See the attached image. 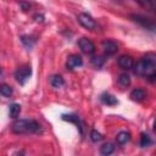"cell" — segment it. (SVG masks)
Masks as SVG:
<instances>
[{"instance_id":"obj_1","label":"cell","mask_w":156,"mask_h":156,"mask_svg":"<svg viewBox=\"0 0 156 156\" xmlns=\"http://www.w3.org/2000/svg\"><path fill=\"white\" fill-rule=\"evenodd\" d=\"M134 67V73L140 77H146L151 80H154L156 76V57L154 54H147L141 60H139Z\"/></svg>"},{"instance_id":"obj_2","label":"cell","mask_w":156,"mask_h":156,"mask_svg":"<svg viewBox=\"0 0 156 156\" xmlns=\"http://www.w3.org/2000/svg\"><path fill=\"white\" fill-rule=\"evenodd\" d=\"M11 129L16 134H37L41 132V126L34 119L23 118V119H16L12 123Z\"/></svg>"},{"instance_id":"obj_3","label":"cell","mask_w":156,"mask_h":156,"mask_svg":"<svg viewBox=\"0 0 156 156\" xmlns=\"http://www.w3.org/2000/svg\"><path fill=\"white\" fill-rule=\"evenodd\" d=\"M30 76H32V68H30V66H21L15 72V78H16V80L21 85L26 84V82L30 78Z\"/></svg>"},{"instance_id":"obj_4","label":"cell","mask_w":156,"mask_h":156,"mask_svg":"<svg viewBox=\"0 0 156 156\" xmlns=\"http://www.w3.org/2000/svg\"><path fill=\"white\" fill-rule=\"evenodd\" d=\"M78 22L87 29H95L96 28V22L94 21V18L88 15V13H79L78 15Z\"/></svg>"},{"instance_id":"obj_5","label":"cell","mask_w":156,"mask_h":156,"mask_svg":"<svg viewBox=\"0 0 156 156\" xmlns=\"http://www.w3.org/2000/svg\"><path fill=\"white\" fill-rule=\"evenodd\" d=\"M78 45H79L80 50H82L84 54H87V55H93V54L95 52V45H94V43H93L90 39H88V38H80L79 41H78Z\"/></svg>"},{"instance_id":"obj_6","label":"cell","mask_w":156,"mask_h":156,"mask_svg":"<svg viewBox=\"0 0 156 156\" xmlns=\"http://www.w3.org/2000/svg\"><path fill=\"white\" fill-rule=\"evenodd\" d=\"M130 18H132L134 22L141 24L143 27H145V28H147V29H150V30H154V29H155V23H154V21L150 20V18H146V17H144V16H141V15H132Z\"/></svg>"},{"instance_id":"obj_7","label":"cell","mask_w":156,"mask_h":156,"mask_svg":"<svg viewBox=\"0 0 156 156\" xmlns=\"http://www.w3.org/2000/svg\"><path fill=\"white\" fill-rule=\"evenodd\" d=\"M83 65V61H82V57L78 56V55H69L67 57V62H66V66L68 69H74L77 67H80Z\"/></svg>"},{"instance_id":"obj_8","label":"cell","mask_w":156,"mask_h":156,"mask_svg":"<svg viewBox=\"0 0 156 156\" xmlns=\"http://www.w3.org/2000/svg\"><path fill=\"white\" fill-rule=\"evenodd\" d=\"M133 65H134V61L130 56L128 55H123L118 58V66L122 68V69H132L133 68Z\"/></svg>"},{"instance_id":"obj_9","label":"cell","mask_w":156,"mask_h":156,"mask_svg":"<svg viewBox=\"0 0 156 156\" xmlns=\"http://www.w3.org/2000/svg\"><path fill=\"white\" fill-rule=\"evenodd\" d=\"M102 49H104L106 55H113V54L117 52L118 46L112 40H105V41H102Z\"/></svg>"},{"instance_id":"obj_10","label":"cell","mask_w":156,"mask_h":156,"mask_svg":"<svg viewBox=\"0 0 156 156\" xmlns=\"http://www.w3.org/2000/svg\"><path fill=\"white\" fill-rule=\"evenodd\" d=\"M146 98V93H145V90L144 89H134L132 93H130V99L133 100V101H136V102H140V101H143L144 99Z\"/></svg>"},{"instance_id":"obj_11","label":"cell","mask_w":156,"mask_h":156,"mask_svg":"<svg viewBox=\"0 0 156 156\" xmlns=\"http://www.w3.org/2000/svg\"><path fill=\"white\" fill-rule=\"evenodd\" d=\"M100 100L105 104V105H108V106H113V105H117V99L113 96V95H111V94H108V93H105V94H102L101 95V98H100Z\"/></svg>"},{"instance_id":"obj_12","label":"cell","mask_w":156,"mask_h":156,"mask_svg":"<svg viewBox=\"0 0 156 156\" xmlns=\"http://www.w3.org/2000/svg\"><path fill=\"white\" fill-rule=\"evenodd\" d=\"M116 140H117V143L119 145H124V144H127L130 140V133L129 132H126V130H122V132H119L117 134Z\"/></svg>"},{"instance_id":"obj_13","label":"cell","mask_w":156,"mask_h":156,"mask_svg":"<svg viewBox=\"0 0 156 156\" xmlns=\"http://www.w3.org/2000/svg\"><path fill=\"white\" fill-rule=\"evenodd\" d=\"M62 119L74 123V124L80 129V132H82V122H80V119H79L78 116H74V115H63V116H62Z\"/></svg>"},{"instance_id":"obj_14","label":"cell","mask_w":156,"mask_h":156,"mask_svg":"<svg viewBox=\"0 0 156 156\" xmlns=\"http://www.w3.org/2000/svg\"><path fill=\"white\" fill-rule=\"evenodd\" d=\"M50 84H51L54 88H61V87L65 84V80H63V78H62L60 74H54V76L50 78Z\"/></svg>"},{"instance_id":"obj_15","label":"cell","mask_w":156,"mask_h":156,"mask_svg":"<svg viewBox=\"0 0 156 156\" xmlns=\"http://www.w3.org/2000/svg\"><path fill=\"white\" fill-rule=\"evenodd\" d=\"M115 151V146H113V144H111V143H106V144H104L101 147H100V152L102 154V155H111L112 152Z\"/></svg>"},{"instance_id":"obj_16","label":"cell","mask_w":156,"mask_h":156,"mask_svg":"<svg viewBox=\"0 0 156 156\" xmlns=\"http://www.w3.org/2000/svg\"><path fill=\"white\" fill-rule=\"evenodd\" d=\"M20 112H21V106H20L18 104H12V105L10 106L9 115H10L11 118H16V117H18Z\"/></svg>"},{"instance_id":"obj_17","label":"cell","mask_w":156,"mask_h":156,"mask_svg":"<svg viewBox=\"0 0 156 156\" xmlns=\"http://www.w3.org/2000/svg\"><path fill=\"white\" fill-rule=\"evenodd\" d=\"M12 93H13V90H12V88H11L9 84H1V85H0V94H1L2 96L9 98V96L12 95Z\"/></svg>"},{"instance_id":"obj_18","label":"cell","mask_w":156,"mask_h":156,"mask_svg":"<svg viewBox=\"0 0 156 156\" xmlns=\"http://www.w3.org/2000/svg\"><path fill=\"white\" fill-rule=\"evenodd\" d=\"M136 2H139L143 7H145L146 10H150L152 11L155 9V4H154V0H135Z\"/></svg>"},{"instance_id":"obj_19","label":"cell","mask_w":156,"mask_h":156,"mask_svg":"<svg viewBox=\"0 0 156 156\" xmlns=\"http://www.w3.org/2000/svg\"><path fill=\"white\" fill-rule=\"evenodd\" d=\"M118 82H119V84H121L123 88H127V87H129V84H130V78H129L128 74L122 73V74L119 76V78H118Z\"/></svg>"},{"instance_id":"obj_20","label":"cell","mask_w":156,"mask_h":156,"mask_svg":"<svg viewBox=\"0 0 156 156\" xmlns=\"http://www.w3.org/2000/svg\"><path fill=\"white\" fill-rule=\"evenodd\" d=\"M150 144H151L150 136L146 133H141V136H140V146L141 147H147Z\"/></svg>"},{"instance_id":"obj_21","label":"cell","mask_w":156,"mask_h":156,"mask_svg":"<svg viewBox=\"0 0 156 156\" xmlns=\"http://www.w3.org/2000/svg\"><path fill=\"white\" fill-rule=\"evenodd\" d=\"M21 40H22V43H23L27 48H32V45L35 43L34 37H29V35H23V37L21 38Z\"/></svg>"},{"instance_id":"obj_22","label":"cell","mask_w":156,"mask_h":156,"mask_svg":"<svg viewBox=\"0 0 156 156\" xmlns=\"http://www.w3.org/2000/svg\"><path fill=\"white\" fill-rule=\"evenodd\" d=\"M90 139H91V141L98 143V141H100L102 139V135L99 132H96V130H91L90 132Z\"/></svg>"},{"instance_id":"obj_23","label":"cell","mask_w":156,"mask_h":156,"mask_svg":"<svg viewBox=\"0 0 156 156\" xmlns=\"http://www.w3.org/2000/svg\"><path fill=\"white\" fill-rule=\"evenodd\" d=\"M91 62H93V65L94 66H96V67H101L102 65H104V62H105V58H102V57H93L91 58Z\"/></svg>"},{"instance_id":"obj_24","label":"cell","mask_w":156,"mask_h":156,"mask_svg":"<svg viewBox=\"0 0 156 156\" xmlns=\"http://www.w3.org/2000/svg\"><path fill=\"white\" fill-rule=\"evenodd\" d=\"M20 5L22 6L23 11H27V10H29V7H30V4H29V2H24V1H20Z\"/></svg>"},{"instance_id":"obj_25","label":"cell","mask_w":156,"mask_h":156,"mask_svg":"<svg viewBox=\"0 0 156 156\" xmlns=\"http://www.w3.org/2000/svg\"><path fill=\"white\" fill-rule=\"evenodd\" d=\"M0 74H1V69H0Z\"/></svg>"}]
</instances>
